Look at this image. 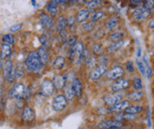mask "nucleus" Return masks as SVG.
I'll use <instances>...</instances> for the list:
<instances>
[{"mask_svg":"<svg viewBox=\"0 0 154 129\" xmlns=\"http://www.w3.org/2000/svg\"><path fill=\"white\" fill-rule=\"evenodd\" d=\"M24 65L29 72H37L43 67V63L41 62L39 56L37 51H31L28 55Z\"/></svg>","mask_w":154,"mask_h":129,"instance_id":"f257e3e1","label":"nucleus"},{"mask_svg":"<svg viewBox=\"0 0 154 129\" xmlns=\"http://www.w3.org/2000/svg\"><path fill=\"white\" fill-rule=\"evenodd\" d=\"M2 68L4 79L9 82H13L15 79V67H14L13 62L11 60H6Z\"/></svg>","mask_w":154,"mask_h":129,"instance_id":"f03ea898","label":"nucleus"},{"mask_svg":"<svg viewBox=\"0 0 154 129\" xmlns=\"http://www.w3.org/2000/svg\"><path fill=\"white\" fill-rule=\"evenodd\" d=\"M84 51V47L82 43H76L73 46H71V50L69 52V58L76 64L79 63L82 59V54Z\"/></svg>","mask_w":154,"mask_h":129,"instance_id":"7ed1b4c3","label":"nucleus"},{"mask_svg":"<svg viewBox=\"0 0 154 129\" xmlns=\"http://www.w3.org/2000/svg\"><path fill=\"white\" fill-rule=\"evenodd\" d=\"M25 95V86L22 83H17L13 87L9 92L8 96L11 98L16 99V100H21Z\"/></svg>","mask_w":154,"mask_h":129,"instance_id":"20e7f679","label":"nucleus"},{"mask_svg":"<svg viewBox=\"0 0 154 129\" xmlns=\"http://www.w3.org/2000/svg\"><path fill=\"white\" fill-rule=\"evenodd\" d=\"M67 100L64 96L63 95H58L54 97L53 101V109L55 111H62L65 110L67 106Z\"/></svg>","mask_w":154,"mask_h":129,"instance_id":"39448f33","label":"nucleus"},{"mask_svg":"<svg viewBox=\"0 0 154 129\" xmlns=\"http://www.w3.org/2000/svg\"><path fill=\"white\" fill-rule=\"evenodd\" d=\"M122 127L123 123L120 120H104L98 125V129H116Z\"/></svg>","mask_w":154,"mask_h":129,"instance_id":"423d86ee","label":"nucleus"},{"mask_svg":"<svg viewBox=\"0 0 154 129\" xmlns=\"http://www.w3.org/2000/svg\"><path fill=\"white\" fill-rule=\"evenodd\" d=\"M122 99V96L120 94H118L117 92H115L114 94H110V95H107L105 96H103V100L104 102V104L108 106H113L116 104L119 103Z\"/></svg>","mask_w":154,"mask_h":129,"instance_id":"0eeeda50","label":"nucleus"},{"mask_svg":"<svg viewBox=\"0 0 154 129\" xmlns=\"http://www.w3.org/2000/svg\"><path fill=\"white\" fill-rule=\"evenodd\" d=\"M107 70H108V68H107V65L106 64H100L99 66L95 67L92 71L91 75H90V79L92 81H97V80H99L107 72Z\"/></svg>","mask_w":154,"mask_h":129,"instance_id":"6e6552de","label":"nucleus"},{"mask_svg":"<svg viewBox=\"0 0 154 129\" xmlns=\"http://www.w3.org/2000/svg\"><path fill=\"white\" fill-rule=\"evenodd\" d=\"M150 14H151V11L145 9L144 7L137 8L133 13V16L136 21H144L150 16Z\"/></svg>","mask_w":154,"mask_h":129,"instance_id":"1a4fd4ad","label":"nucleus"},{"mask_svg":"<svg viewBox=\"0 0 154 129\" xmlns=\"http://www.w3.org/2000/svg\"><path fill=\"white\" fill-rule=\"evenodd\" d=\"M130 86V82L126 79H119L112 84V91L113 92H119L122 90L127 89Z\"/></svg>","mask_w":154,"mask_h":129,"instance_id":"9d476101","label":"nucleus"},{"mask_svg":"<svg viewBox=\"0 0 154 129\" xmlns=\"http://www.w3.org/2000/svg\"><path fill=\"white\" fill-rule=\"evenodd\" d=\"M124 73V70L121 66H115L107 73V78L110 81L119 80Z\"/></svg>","mask_w":154,"mask_h":129,"instance_id":"9b49d317","label":"nucleus"},{"mask_svg":"<svg viewBox=\"0 0 154 129\" xmlns=\"http://www.w3.org/2000/svg\"><path fill=\"white\" fill-rule=\"evenodd\" d=\"M41 88H42V93L46 96H52L54 92V86L53 84V82L49 80H45L42 82Z\"/></svg>","mask_w":154,"mask_h":129,"instance_id":"f8f14e48","label":"nucleus"},{"mask_svg":"<svg viewBox=\"0 0 154 129\" xmlns=\"http://www.w3.org/2000/svg\"><path fill=\"white\" fill-rule=\"evenodd\" d=\"M35 111L29 106H25L22 110V119L24 122H31L35 119Z\"/></svg>","mask_w":154,"mask_h":129,"instance_id":"ddd939ff","label":"nucleus"},{"mask_svg":"<svg viewBox=\"0 0 154 129\" xmlns=\"http://www.w3.org/2000/svg\"><path fill=\"white\" fill-rule=\"evenodd\" d=\"M65 82H66V80H65L64 75H63V74H56L54 77L53 84L54 86V88H56V89L63 88V87L65 86Z\"/></svg>","mask_w":154,"mask_h":129,"instance_id":"4468645a","label":"nucleus"},{"mask_svg":"<svg viewBox=\"0 0 154 129\" xmlns=\"http://www.w3.org/2000/svg\"><path fill=\"white\" fill-rule=\"evenodd\" d=\"M71 85H72V88H73L75 96L79 97L82 95V90H83V86H82L81 82L79 79L74 78L73 81H71Z\"/></svg>","mask_w":154,"mask_h":129,"instance_id":"2eb2a0df","label":"nucleus"},{"mask_svg":"<svg viewBox=\"0 0 154 129\" xmlns=\"http://www.w3.org/2000/svg\"><path fill=\"white\" fill-rule=\"evenodd\" d=\"M129 105H130V104H129L128 101H123V102H119V103L116 104L115 105L111 106L109 109V110L112 111V112H119V111L124 110L126 108L128 107Z\"/></svg>","mask_w":154,"mask_h":129,"instance_id":"dca6fc26","label":"nucleus"},{"mask_svg":"<svg viewBox=\"0 0 154 129\" xmlns=\"http://www.w3.org/2000/svg\"><path fill=\"white\" fill-rule=\"evenodd\" d=\"M12 53V46L9 44H5L3 43L2 47H1V54L0 57L2 59H5L6 58H8Z\"/></svg>","mask_w":154,"mask_h":129,"instance_id":"f3484780","label":"nucleus"},{"mask_svg":"<svg viewBox=\"0 0 154 129\" xmlns=\"http://www.w3.org/2000/svg\"><path fill=\"white\" fill-rule=\"evenodd\" d=\"M63 89H64V96H65V98L69 101L72 100L74 98V96H75V94H74V91H73V88H72L71 82L67 83L66 85L63 87Z\"/></svg>","mask_w":154,"mask_h":129,"instance_id":"a211bd4d","label":"nucleus"},{"mask_svg":"<svg viewBox=\"0 0 154 129\" xmlns=\"http://www.w3.org/2000/svg\"><path fill=\"white\" fill-rule=\"evenodd\" d=\"M38 54L39 56V59L41 60V62L43 63V64H46L49 61V59H48V54H47V51L45 50V47H39L38 50Z\"/></svg>","mask_w":154,"mask_h":129,"instance_id":"6ab92c4d","label":"nucleus"},{"mask_svg":"<svg viewBox=\"0 0 154 129\" xmlns=\"http://www.w3.org/2000/svg\"><path fill=\"white\" fill-rule=\"evenodd\" d=\"M88 18H89V12L87 10H81L77 13L76 20H77V22L82 23V22H86Z\"/></svg>","mask_w":154,"mask_h":129,"instance_id":"aec40b11","label":"nucleus"},{"mask_svg":"<svg viewBox=\"0 0 154 129\" xmlns=\"http://www.w3.org/2000/svg\"><path fill=\"white\" fill-rule=\"evenodd\" d=\"M123 41H118V42H114L113 43H111L109 45V47H108V52H110V53H113V52H115V51H117V50H119L122 46H123Z\"/></svg>","mask_w":154,"mask_h":129,"instance_id":"412c9836","label":"nucleus"},{"mask_svg":"<svg viewBox=\"0 0 154 129\" xmlns=\"http://www.w3.org/2000/svg\"><path fill=\"white\" fill-rule=\"evenodd\" d=\"M39 19H40L41 23L44 25L45 27H52V26H53V22H52L51 18H50L48 15L42 13V14H40Z\"/></svg>","mask_w":154,"mask_h":129,"instance_id":"4be33fe9","label":"nucleus"},{"mask_svg":"<svg viewBox=\"0 0 154 129\" xmlns=\"http://www.w3.org/2000/svg\"><path fill=\"white\" fill-rule=\"evenodd\" d=\"M134 115L133 114H129V113H122V114H117L115 116V119L117 120H127V121H130L134 119Z\"/></svg>","mask_w":154,"mask_h":129,"instance_id":"5701e85b","label":"nucleus"},{"mask_svg":"<svg viewBox=\"0 0 154 129\" xmlns=\"http://www.w3.org/2000/svg\"><path fill=\"white\" fill-rule=\"evenodd\" d=\"M126 113H129V114H133V115H135V114H138L140 113L142 110H143V107L142 106H136V105H134V106H128L127 107L125 110Z\"/></svg>","mask_w":154,"mask_h":129,"instance_id":"b1692460","label":"nucleus"},{"mask_svg":"<svg viewBox=\"0 0 154 129\" xmlns=\"http://www.w3.org/2000/svg\"><path fill=\"white\" fill-rule=\"evenodd\" d=\"M66 19L63 16H60L57 20V27L59 29V33L64 32L65 31V27H66Z\"/></svg>","mask_w":154,"mask_h":129,"instance_id":"393cba45","label":"nucleus"},{"mask_svg":"<svg viewBox=\"0 0 154 129\" xmlns=\"http://www.w3.org/2000/svg\"><path fill=\"white\" fill-rule=\"evenodd\" d=\"M64 64H65V59H64V58L62 57V56H59V57H57V58L54 59V63H53V65H54L56 69L60 70V69H62V68L64 66Z\"/></svg>","mask_w":154,"mask_h":129,"instance_id":"a878e982","label":"nucleus"},{"mask_svg":"<svg viewBox=\"0 0 154 129\" xmlns=\"http://www.w3.org/2000/svg\"><path fill=\"white\" fill-rule=\"evenodd\" d=\"M119 24V18L118 17H112L109 20H107V22L105 23V26L107 27V29H113L115 27H117V25Z\"/></svg>","mask_w":154,"mask_h":129,"instance_id":"bb28decb","label":"nucleus"},{"mask_svg":"<svg viewBox=\"0 0 154 129\" xmlns=\"http://www.w3.org/2000/svg\"><path fill=\"white\" fill-rule=\"evenodd\" d=\"M143 96V94L142 92H133L130 94H128L127 97L134 102H136V101H140Z\"/></svg>","mask_w":154,"mask_h":129,"instance_id":"cd10ccee","label":"nucleus"},{"mask_svg":"<svg viewBox=\"0 0 154 129\" xmlns=\"http://www.w3.org/2000/svg\"><path fill=\"white\" fill-rule=\"evenodd\" d=\"M2 42L5 44L13 45L14 43V37L11 34H5L2 36Z\"/></svg>","mask_w":154,"mask_h":129,"instance_id":"c85d7f7f","label":"nucleus"},{"mask_svg":"<svg viewBox=\"0 0 154 129\" xmlns=\"http://www.w3.org/2000/svg\"><path fill=\"white\" fill-rule=\"evenodd\" d=\"M136 64H137V67L140 71V73L145 76L146 74V68H147V64H145L143 61H141L139 59H136Z\"/></svg>","mask_w":154,"mask_h":129,"instance_id":"c756f323","label":"nucleus"},{"mask_svg":"<svg viewBox=\"0 0 154 129\" xmlns=\"http://www.w3.org/2000/svg\"><path fill=\"white\" fill-rule=\"evenodd\" d=\"M46 10H47V12H48L51 15H53V16L56 15V13H57V12H58L57 5H54V4H51V3H49V4L46 5Z\"/></svg>","mask_w":154,"mask_h":129,"instance_id":"7c9ffc66","label":"nucleus"},{"mask_svg":"<svg viewBox=\"0 0 154 129\" xmlns=\"http://www.w3.org/2000/svg\"><path fill=\"white\" fill-rule=\"evenodd\" d=\"M82 28L85 32H90L94 28V22H88L82 24Z\"/></svg>","mask_w":154,"mask_h":129,"instance_id":"2f4dec72","label":"nucleus"},{"mask_svg":"<svg viewBox=\"0 0 154 129\" xmlns=\"http://www.w3.org/2000/svg\"><path fill=\"white\" fill-rule=\"evenodd\" d=\"M122 37H123V34L121 32H114L110 36V40L114 43V42L120 41Z\"/></svg>","mask_w":154,"mask_h":129,"instance_id":"473e14b6","label":"nucleus"},{"mask_svg":"<svg viewBox=\"0 0 154 129\" xmlns=\"http://www.w3.org/2000/svg\"><path fill=\"white\" fill-rule=\"evenodd\" d=\"M133 86L135 90H141L143 88V82H142L141 78L135 77L133 81Z\"/></svg>","mask_w":154,"mask_h":129,"instance_id":"72a5a7b5","label":"nucleus"},{"mask_svg":"<svg viewBox=\"0 0 154 129\" xmlns=\"http://www.w3.org/2000/svg\"><path fill=\"white\" fill-rule=\"evenodd\" d=\"M103 50V45L101 43H94V46H93V51H94V54L100 55V54H102Z\"/></svg>","mask_w":154,"mask_h":129,"instance_id":"f704fd0d","label":"nucleus"},{"mask_svg":"<svg viewBox=\"0 0 154 129\" xmlns=\"http://www.w3.org/2000/svg\"><path fill=\"white\" fill-rule=\"evenodd\" d=\"M143 7H144L145 9H147V10H149V11H151V10L153 9V0H144V1L143 2Z\"/></svg>","mask_w":154,"mask_h":129,"instance_id":"c9c22d12","label":"nucleus"},{"mask_svg":"<svg viewBox=\"0 0 154 129\" xmlns=\"http://www.w3.org/2000/svg\"><path fill=\"white\" fill-rule=\"evenodd\" d=\"M100 2L101 0H90L87 4H88V8H95L96 6L99 5Z\"/></svg>","mask_w":154,"mask_h":129,"instance_id":"e433bc0d","label":"nucleus"},{"mask_svg":"<svg viewBox=\"0 0 154 129\" xmlns=\"http://www.w3.org/2000/svg\"><path fill=\"white\" fill-rule=\"evenodd\" d=\"M103 17V12H97L92 16V22H96L101 20Z\"/></svg>","mask_w":154,"mask_h":129,"instance_id":"4c0bfd02","label":"nucleus"},{"mask_svg":"<svg viewBox=\"0 0 154 129\" xmlns=\"http://www.w3.org/2000/svg\"><path fill=\"white\" fill-rule=\"evenodd\" d=\"M24 73H23V70L21 66H17L15 68V78H22L23 76Z\"/></svg>","mask_w":154,"mask_h":129,"instance_id":"58836bf2","label":"nucleus"},{"mask_svg":"<svg viewBox=\"0 0 154 129\" xmlns=\"http://www.w3.org/2000/svg\"><path fill=\"white\" fill-rule=\"evenodd\" d=\"M126 69L128 73H134V64H133L132 61H128L127 64H126Z\"/></svg>","mask_w":154,"mask_h":129,"instance_id":"ea45409f","label":"nucleus"},{"mask_svg":"<svg viewBox=\"0 0 154 129\" xmlns=\"http://www.w3.org/2000/svg\"><path fill=\"white\" fill-rule=\"evenodd\" d=\"M22 24H15V25H14L11 28H10V30L12 31V32H18L20 29H22Z\"/></svg>","mask_w":154,"mask_h":129,"instance_id":"a19ab883","label":"nucleus"},{"mask_svg":"<svg viewBox=\"0 0 154 129\" xmlns=\"http://www.w3.org/2000/svg\"><path fill=\"white\" fill-rule=\"evenodd\" d=\"M152 75V69L150 66H148V65H147V68H146V74H145V76H147V78H148V79H151Z\"/></svg>","mask_w":154,"mask_h":129,"instance_id":"79ce46f5","label":"nucleus"},{"mask_svg":"<svg viewBox=\"0 0 154 129\" xmlns=\"http://www.w3.org/2000/svg\"><path fill=\"white\" fill-rule=\"evenodd\" d=\"M67 23L69 24V26L71 27H73V25H74V22H75V18L73 17V16H69V18H68V20H66Z\"/></svg>","mask_w":154,"mask_h":129,"instance_id":"37998d69","label":"nucleus"},{"mask_svg":"<svg viewBox=\"0 0 154 129\" xmlns=\"http://www.w3.org/2000/svg\"><path fill=\"white\" fill-rule=\"evenodd\" d=\"M131 4H134V6H138L143 4V1L142 0H131Z\"/></svg>","mask_w":154,"mask_h":129,"instance_id":"c03bdc74","label":"nucleus"},{"mask_svg":"<svg viewBox=\"0 0 154 129\" xmlns=\"http://www.w3.org/2000/svg\"><path fill=\"white\" fill-rule=\"evenodd\" d=\"M149 27H151L152 29L153 28V19H152V21L150 22V23H149Z\"/></svg>","mask_w":154,"mask_h":129,"instance_id":"a18cd8bd","label":"nucleus"},{"mask_svg":"<svg viewBox=\"0 0 154 129\" xmlns=\"http://www.w3.org/2000/svg\"><path fill=\"white\" fill-rule=\"evenodd\" d=\"M2 67H3V64H2V59H1V57H0V72H1Z\"/></svg>","mask_w":154,"mask_h":129,"instance_id":"49530a36","label":"nucleus"},{"mask_svg":"<svg viewBox=\"0 0 154 129\" xmlns=\"http://www.w3.org/2000/svg\"><path fill=\"white\" fill-rule=\"evenodd\" d=\"M82 1H83V3H85V4H88L90 0H82Z\"/></svg>","mask_w":154,"mask_h":129,"instance_id":"de8ad7c7","label":"nucleus"},{"mask_svg":"<svg viewBox=\"0 0 154 129\" xmlns=\"http://www.w3.org/2000/svg\"><path fill=\"white\" fill-rule=\"evenodd\" d=\"M32 4H33L35 5V0H32Z\"/></svg>","mask_w":154,"mask_h":129,"instance_id":"09e8293b","label":"nucleus"},{"mask_svg":"<svg viewBox=\"0 0 154 129\" xmlns=\"http://www.w3.org/2000/svg\"><path fill=\"white\" fill-rule=\"evenodd\" d=\"M0 94H1V88H0Z\"/></svg>","mask_w":154,"mask_h":129,"instance_id":"8fccbe9b","label":"nucleus"},{"mask_svg":"<svg viewBox=\"0 0 154 129\" xmlns=\"http://www.w3.org/2000/svg\"><path fill=\"white\" fill-rule=\"evenodd\" d=\"M116 129H122V128H116Z\"/></svg>","mask_w":154,"mask_h":129,"instance_id":"3c124183","label":"nucleus"}]
</instances>
